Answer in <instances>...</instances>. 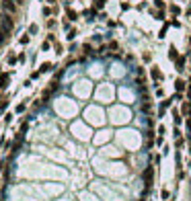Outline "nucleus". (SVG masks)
Masks as SVG:
<instances>
[{"label":"nucleus","mask_w":191,"mask_h":201,"mask_svg":"<svg viewBox=\"0 0 191 201\" xmlns=\"http://www.w3.org/2000/svg\"><path fill=\"white\" fill-rule=\"evenodd\" d=\"M2 8L12 14V12L17 10V2H14V0H2Z\"/></svg>","instance_id":"f257e3e1"},{"label":"nucleus","mask_w":191,"mask_h":201,"mask_svg":"<svg viewBox=\"0 0 191 201\" xmlns=\"http://www.w3.org/2000/svg\"><path fill=\"white\" fill-rule=\"evenodd\" d=\"M150 74H152V80H154V82H160V80L164 78V76H162V72H160L158 68H152V70H150Z\"/></svg>","instance_id":"f03ea898"},{"label":"nucleus","mask_w":191,"mask_h":201,"mask_svg":"<svg viewBox=\"0 0 191 201\" xmlns=\"http://www.w3.org/2000/svg\"><path fill=\"white\" fill-rule=\"evenodd\" d=\"M171 115H173V121H175V125H181V123H183V117H181V113H179L177 109H173V111H171Z\"/></svg>","instance_id":"7ed1b4c3"},{"label":"nucleus","mask_w":191,"mask_h":201,"mask_svg":"<svg viewBox=\"0 0 191 201\" xmlns=\"http://www.w3.org/2000/svg\"><path fill=\"white\" fill-rule=\"evenodd\" d=\"M175 91H177V93H183V91H185V80H181V78L175 80Z\"/></svg>","instance_id":"20e7f679"},{"label":"nucleus","mask_w":191,"mask_h":201,"mask_svg":"<svg viewBox=\"0 0 191 201\" xmlns=\"http://www.w3.org/2000/svg\"><path fill=\"white\" fill-rule=\"evenodd\" d=\"M6 84H8V74H2L0 76V91H4Z\"/></svg>","instance_id":"39448f33"},{"label":"nucleus","mask_w":191,"mask_h":201,"mask_svg":"<svg viewBox=\"0 0 191 201\" xmlns=\"http://www.w3.org/2000/svg\"><path fill=\"white\" fill-rule=\"evenodd\" d=\"M169 58H171V60H177V58H179V54H177V49H175V47H171V49H169Z\"/></svg>","instance_id":"423d86ee"},{"label":"nucleus","mask_w":191,"mask_h":201,"mask_svg":"<svg viewBox=\"0 0 191 201\" xmlns=\"http://www.w3.org/2000/svg\"><path fill=\"white\" fill-rule=\"evenodd\" d=\"M185 66V58H177V70H183Z\"/></svg>","instance_id":"0eeeda50"},{"label":"nucleus","mask_w":191,"mask_h":201,"mask_svg":"<svg viewBox=\"0 0 191 201\" xmlns=\"http://www.w3.org/2000/svg\"><path fill=\"white\" fill-rule=\"evenodd\" d=\"M171 103H173V97H171V99H166V101H162V105H160V107H162V109H166V107H171Z\"/></svg>","instance_id":"6e6552de"},{"label":"nucleus","mask_w":191,"mask_h":201,"mask_svg":"<svg viewBox=\"0 0 191 201\" xmlns=\"http://www.w3.org/2000/svg\"><path fill=\"white\" fill-rule=\"evenodd\" d=\"M6 105H8V101H6V99H0V111H4V109H6Z\"/></svg>","instance_id":"1a4fd4ad"},{"label":"nucleus","mask_w":191,"mask_h":201,"mask_svg":"<svg viewBox=\"0 0 191 201\" xmlns=\"http://www.w3.org/2000/svg\"><path fill=\"white\" fill-rule=\"evenodd\" d=\"M50 68H52V64H43V66H41V70H39V72H47V70H50Z\"/></svg>","instance_id":"9d476101"},{"label":"nucleus","mask_w":191,"mask_h":201,"mask_svg":"<svg viewBox=\"0 0 191 201\" xmlns=\"http://www.w3.org/2000/svg\"><path fill=\"white\" fill-rule=\"evenodd\" d=\"M23 111H25V105H23V103H21V105L17 107V113H23Z\"/></svg>","instance_id":"9b49d317"}]
</instances>
